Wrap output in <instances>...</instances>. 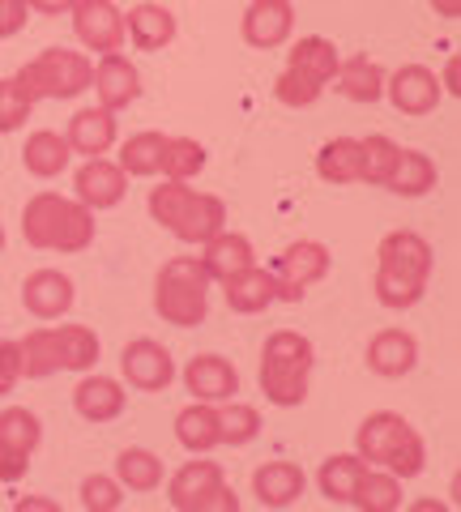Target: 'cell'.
Segmentation results:
<instances>
[{"label": "cell", "instance_id": "obj_1", "mask_svg": "<svg viewBox=\"0 0 461 512\" xmlns=\"http://www.w3.org/2000/svg\"><path fill=\"white\" fill-rule=\"evenodd\" d=\"M432 269H436V252L419 231L410 227L389 231L376 244V282H372L376 303L389 312H410L415 303H423Z\"/></svg>", "mask_w": 461, "mask_h": 512}, {"label": "cell", "instance_id": "obj_2", "mask_svg": "<svg viewBox=\"0 0 461 512\" xmlns=\"http://www.w3.org/2000/svg\"><path fill=\"white\" fill-rule=\"evenodd\" d=\"M94 214L82 201L60 197V192L43 188L22 205V239L39 252H60V256H77L94 244Z\"/></svg>", "mask_w": 461, "mask_h": 512}, {"label": "cell", "instance_id": "obj_3", "mask_svg": "<svg viewBox=\"0 0 461 512\" xmlns=\"http://www.w3.org/2000/svg\"><path fill=\"white\" fill-rule=\"evenodd\" d=\"M22 350V380H47L56 372H94L103 355V342L90 325H39L26 338H18Z\"/></svg>", "mask_w": 461, "mask_h": 512}, {"label": "cell", "instance_id": "obj_4", "mask_svg": "<svg viewBox=\"0 0 461 512\" xmlns=\"http://www.w3.org/2000/svg\"><path fill=\"white\" fill-rule=\"evenodd\" d=\"M355 457L376 470H389L393 478H419L427 466V444L415 423L397 410H376L355 427Z\"/></svg>", "mask_w": 461, "mask_h": 512}, {"label": "cell", "instance_id": "obj_5", "mask_svg": "<svg viewBox=\"0 0 461 512\" xmlns=\"http://www.w3.org/2000/svg\"><path fill=\"white\" fill-rule=\"evenodd\" d=\"M316 346L299 329H274L261 346V393L269 406L295 410L308 402Z\"/></svg>", "mask_w": 461, "mask_h": 512}, {"label": "cell", "instance_id": "obj_6", "mask_svg": "<svg viewBox=\"0 0 461 512\" xmlns=\"http://www.w3.org/2000/svg\"><path fill=\"white\" fill-rule=\"evenodd\" d=\"M150 218L163 231H171L180 244H205L218 231H227V201L214 197V192H197L188 184L163 180L158 188H150L146 201Z\"/></svg>", "mask_w": 461, "mask_h": 512}, {"label": "cell", "instance_id": "obj_7", "mask_svg": "<svg viewBox=\"0 0 461 512\" xmlns=\"http://www.w3.org/2000/svg\"><path fill=\"white\" fill-rule=\"evenodd\" d=\"M154 312L176 329H197L210 316V274L197 256H171L154 278Z\"/></svg>", "mask_w": 461, "mask_h": 512}, {"label": "cell", "instance_id": "obj_8", "mask_svg": "<svg viewBox=\"0 0 461 512\" xmlns=\"http://www.w3.org/2000/svg\"><path fill=\"white\" fill-rule=\"evenodd\" d=\"M338 47L333 39L325 35H304L291 43V52H286V69L278 73L274 82V99L282 107H312L321 94L329 90L333 73H338Z\"/></svg>", "mask_w": 461, "mask_h": 512}, {"label": "cell", "instance_id": "obj_9", "mask_svg": "<svg viewBox=\"0 0 461 512\" xmlns=\"http://www.w3.org/2000/svg\"><path fill=\"white\" fill-rule=\"evenodd\" d=\"M90 73L94 60L86 52H73V47H43L35 60H26L13 82L22 86V94L30 103L39 99H77V94L90 90Z\"/></svg>", "mask_w": 461, "mask_h": 512}, {"label": "cell", "instance_id": "obj_10", "mask_svg": "<svg viewBox=\"0 0 461 512\" xmlns=\"http://www.w3.org/2000/svg\"><path fill=\"white\" fill-rule=\"evenodd\" d=\"M329 269H333V256L321 239H295V244H286L274 269H269L278 286V303H299L308 295V286L329 278Z\"/></svg>", "mask_w": 461, "mask_h": 512}, {"label": "cell", "instance_id": "obj_11", "mask_svg": "<svg viewBox=\"0 0 461 512\" xmlns=\"http://www.w3.org/2000/svg\"><path fill=\"white\" fill-rule=\"evenodd\" d=\"M39 444H43V423L35 410L26 406L0 410V483H22Z\"/></svg>", "mask_w": 461, "mask_h": 512}, {"label": "cell", "instance_id": "obj_12", "mask_svg": "<svg viewBox=\"0 0 461 512\" xmlns=\"http://www.w3.org/2000/svg\"><path fill=\"white\" fill-rule=\"evenodd\" d=\"M120 376L137 393H163L167 384L176 380V359H171V350L163 342L133 338L120 350Z\"/></svg>", "mask_w": 461, "mask_h": 512}, {"label": "cell", "instance_id": "obj_13", "mask_svg": "<svg viewBox=\"0 0 461 512\" xmlns=\"http://www.w3.org/2000/svg\"><path fill=\"white\" fill-rule=\"evenodd\" d=\"M385 99L402 116H432L444 99V90L427 64H402V69L385 73Z\"/></svg>", "mask_w": 461, "mask_h": 512}, {"label": "cell", "instance_id": "obj_14", "mask_svg": "<svg viewBox=\"0 0 461 512\" xmlns=\"http://www.w3.org/2000/svg\"><path fill=\"white\" fill-rule=\"evenodd\" d=\"M240 35L257 52H278L295 35V5L291 0H252L240 18Z\"/></svg>", "mask_w": 461, "mask_h": 512}, {"label": "cell", "instance_id": "obj_15", "mask_svg": "<svg viewBox=\"0 0 461 512\" xmlns=\"http://www.w3.org/2000/svg\"><path fill=\"white\" fill-rule=\"evenodd\" d=\"M73 30L86 52H124V13L111 0H77L73 9Z\"/></svg>", "mask_w": 461, "mask_h": 512}, {"label": "cell", "instance_id": "obj_16", "mask_svg": "<svg viewBox=\"0 0 461 512\" xmlns=\"http://www.w3.org/2000/svg\"><path fill=\"white\" fill-rule=\"evenodd\" d=\"M124 192H129V175L111 163V158H86L73 171V201H82L90 214L116 210L124 201Z\"/></svg>", "mask_w": 461, "mask_h": 512}, {"label": "cell", "instance_id": "obj_17", "mask_svg": "<svg viewBox=\"0 0 461 512\" xmlns=\"http://www.w3.org/2000/svg\"><path fill=\"white\" fill-rule=\"evenodd\" d=\"M90 90H94V99H99V107L116 116V111L133 107L141 99V73L124 52H111V56H99V64H94Z\"/></svg>", "mask_w": 461, "mask_h": 512}, {"label": "cell", "instance_id": "obj_18", "mask_svg": "<svg viewBox=\"0 0 461 512\" xmlns=\"http://www.w3.org/2000/svg\"><path fill=\"white\" fill-rule=\"evenodd\" d=\"M180 376H184V389L193 393V402H205V406H222L240 393V372L222 355H193Z\"/></svg>", "mask_w": 461, "mask_h": 512}, {"label": "cell", "instance_id": "obj_19", "mask_svg": "<svg viewBox=\"0 0 461 512\" xmlns=\"http://www.w3.org/2000/svg\"><path fill=\"white\" fill-rule=\"evenodd\" d=\"M73 299H77V286L69 274H60V269H35V274L22 282V308L35 320L69 316Z\"/></svg>", "mask_w": 461, "mask_h": 512}, {"label": "cell", "instance_id": "obj_20", "mask_svg": "<svg viewBox=\"0 0 461 512\" xmlns=\"http://www.w3.org/2000/svg\"><path fill=\"white\" fill-rule=\"evenodd\" d=\"M201 269L210 274V282H231L235 274H244V269L257 265V248H252V239L244 231H218L214 239H205L201 244Z\"/></svg>", "mask_w": 461, "mask_h": 512}, {"label": "cell", "instance_id": "obj_21", "mask_svg": "<svg viewBox=\"0 0 461 512\" xmlns=\"http://www.w3.org/2000/svg\"><path fill=\"white\" fill-rule=\"evenodd\" d=\"M363 359H368L372 376L402 380V376L415 372V363H419V338L406 329H380L368 342V350H363Z\"/></svg>", "mask_w": 461, "mask_h": 512}, {"label": "cell", "instance_id": "obj_22", "mask_svg": "<svg viewBox=\"0 0 461 512\" xmlns=\"http://www.w3.org/2000/svg\"><path fill=\"white\" fill-rule=\"evenodd\" d=\"M124 406H129V393H124V384L111 380V376L86 372L73 384V410L82 414L86 423H116L124 414Z\"/></svg>", "mask_w": 461, "mask_h": 512}, {"label": "cell", "instance_id": "obj_23", "mask_svg": "<svg viewBox=\"0 0 461 512\" xmlns=\"http://www.w3.org/2000/svg\"><path fill=\"white\" fill-rule=\"evenodd\" d=\"M227 483L218 461H184V466L167 478V500L176 512H197L210 495Z\"/></svg>", "mask_w": 461, "mask_h": 512}, {"label": "cell", "instance_id": "obj_24", "mask_svg": "<svg viewBox=\"0 0 461 512\" xmlns=\"http://www.w3.org/2000/svg\"><path fill=\"white\" fill-rule=\"evenodd\" d=\"M65 141H69V150L82 154V158H107V150L120 141V124H116L111 111H103L99 103H94V107L73 111V120L65 128Z\"/></svg>", "mask_w": 461, "mask_h": 512}, {"label": "cell", "instance_id": "obj_25", "mask_svg": "<svg viewBox=\"0 0 461 512\" xmlns=\"http://www.w3.org/2000/svg\"><path fill=\"white\" fill-rule=\"evenodd\" d=\"M304 491H308V474L295 461H265V466L252 470V495L265 508H291L295 500H304Z\"/></svg>", "mask_w": 461, "mask_h": 512}, {"label": "cell", "instance_id": "obj_26", "mask_svg": "<svg viewBox=\"0 0 461 512\" xmlns=\"http://www.w3.org/2000/svg\"><path fill=\"white\" fill-rule=\"evenodd\" d=\"M124 39H129L137 52H163V47L176 39V13L167 5H154V0H141L124 13Z\"/></svg>", "mask_w": 461, "mask_h": 512}, {"label": "cell", "instance_id": "obj_27", "mask_svg": "<svg viewBox=\"0 0 461 512\" xmlns=\"http://www.w3.org/2000/svg\"><path fill=\"white\" fill-rule=\"evenodd\" d=\"M333 90L351 103L372 107V103L385 99V69H380L376 60H368L363 52L346 56V60H338V73H333Z\"/></svg>", "mask_w": 461, "mask_h": 512}, {"label": "cell", "instance_id": "obj_28", "mask_svg": "<svg viewBox=\"0 0 461 512\" xmlns=\"http://www.w3.org/2000/svg\"><path fill=\"white\" fill-rule=\"evenodd\" d=\"M73 163V150L65 133H56V128H35V133L26 137L22 146V167L26 175H35V180H56V175H65Z\"/></svg>", "mask_w": 461, "mask_h": 512}, {"label": "cell", "instance_id": "obj_29", "mask_svg": "<svg viewBox=\"0 0 461 512\" xmlns=\"http://www.w3.org/2000/svg\"><path fill=\"white\" fill-rule=\"evenodd\" d=\"M222 299H227L231 312L240 316H257L265 308H274L278 303V286H274V274L261 265L244 269V274H235L231 282H222Z\"/></svg>", "mask_w": 461, "mask_h": 512}, {"label": "cell", "instance_id": "obj_30", "mask_svg": "<svg viewBox=\"0 0 461 512\" xmlns=\"http://www.w3.org/2000/svg\"><path fill=\"white\" fill-rule=\"evenodd\" d=\"M440 184V167H436V158L432 154H423V150H402L397 154V167H393V175H389V192H397V197H427Z\"/></svg>", "mask_w": 461, "mask_h": 512}, {"label": "cell", "instance_id": "obj_31", "mask_svg": "<svg viewBox=\"0 0 461 512\" xmlns=\"http://www.w3.org/2000/svg\"><path fill=\"white\" fill-rule=\"evenodd\" d=\"M176 440H180L193 457H205L210 448H218V444H222V436H218V406L188 402V406L176 414Z\"/></svg>", "mask_w": 461, "mask_h": 512}, {"label": "cell", "instance_id": "obj_32", "mask_svg": "<svg viewBox=\"0 0 461 512\" xmlns=\"http://www.w3.org/2000/svg\"><path fill=\"white\" fill-rule=\"evenodd\" d=\"M111 478H116L124 491H137V495L158 491L163 487V457L150 453V448H120L116 474Z\"/></svg>", "mask_w": 461, "mask_h": 512}, {"label": "cell", "instance_id": "obj_33", "mask_svg": "<svg viewBox=\"0 0 461 512\" xmlns=\"http://www.w3.org/2000/svg\"><path fill=\"white\" fill-rule=\"evenodd\" d=\"M363 470H368V461H359L355 453H333L321 461V470H316V487H321V495L333 504H351Z\"/></svg>", "mask_w": 461, "mask_h": 512}, {"label": "cell", "instance_id": "obj_34", "mask_svg": "<svg viewBox=\"0 0 461 512\" xmlns=\"http://www.w3.org/2000/svg\"><path fill=\"white\" fill-rule=\"evenodd\" d=\"M163 146L167 137L154 133V128H146V133H133L120 141V154H116V167L124 175H158V167H163Z\"/></svg>", "mask_w": 461, "mask_h": 512}, {"label": "cell", "instance_id": "obj_35", "mask_svg": "<svg viewBox=\"0 0 461 512\" xmlns=\"http://www.w3.org/2000/svg\"><path fill=\"white\" fill-rule=\"evenodd\" d=\"M316 175L325 184H359V137H333L316 150Z\"/></svg>", "mask_w": 461, "mask_h": 512}, {"label": "cell", "instance_id": "obj_36", "mask_svg": "<svg viewBox=\"0 0 461 512\" xmlns=\"http://www.w3.org/2000/svg\"><path fill=\"white\" fill-rule=\"evenodd\" d=\"M351 504L359 512H397L402 508V478H393L389 470H363L359 487L351 495Z\"/></svg>", "mask_w": 461, "mask_h": 512}, {"label": "cell", "instance_id": "obj_37", "mask_svg": "<svg viewBox=\"0 0 461 512\" xmlns=\"http://www.w3.org/2000/svg\"><path fill=\"white\" fill-rule=\"evenodd\" d=\"M397 154H402V146H397L393 137H385V133L359 137V184L385 188L393 167H397Z\"/></svg>", "mask_w": 461, "mask_h": 512}, {"label": "cell", "instance_id": "obj_38", "mask_svg": "<svg viewBox=\"0 0 461 512\" xmlns=\"http://www.w3.org/2000/svg\"><path fill=\"white\" fill-rule=\"evenodd\" d=\"M205 146L197 137H167V146H163V167H158V175L163 180H176V184H188L193 175L205 171Z\"/></svg>", "mask_w": 461, "mask_h": 512}, {"label": "cell", "instance_id": "obj_39", "mask_svg": "<svg viewBox=\"0 0 461 512\" xmlns=\"http://www.w3.org/2000/svg\"><path fill=\"white\" fill-rule=\"evenodd\" d=\"M218 436L222 444H231V448H244L261 436V414L257 406H248V402H222L218 406Z\"/></svg>", "mask_w": 461, "mask_h": 512}, {"label": "cell", "instance_id": "obj_40", "mask_svg": "<svg viewBox=\"0 0 461 512\" xmlns=\"http://www.w3.org/2000/svg\"><path fill=\"white\" fill-rule=\"evenodd\" d=\"M124 487L111 474H86L82 478V508L86 512H120Z\"/></svg>", "mask_w": 461, "mask_h": 512}, {"label": "cell", "instance_id": "obj_41", "mask_svg": "<svg viewBox=\"0 0 461 512\" xmlns=\"http://www.w3.org/2000/svg\"><path fill=\"white\" fill-rule=\"evenodd\" d=\"M30 111H35V103L22 94V86L13 82V77H0V137L18 133V128L30 120Z\"/></svg>", "mask_w": 461, "mask_h": 512}, {"label": "cell", "instance_id": "obj_42", "mask_svg": "<svg viewBox=\"0 0 461 512\" xmlns=\"http://www.w3.org/2000/svg\"><path fill=\"white\" fill-rule=\"evenodd\" d=\"M18 384H22V350L18 338H5L0 342V397H9Z\"/></svg>", "mask_w": 461, "mask_h": 512}, {"label": "cell", "instance_id": "obj_43", "mask_svg": "<svg viewBox=\"0 0 461 512\" xmlns=\"http://www.w3.org/2000/svg\"><path fill=\"white\" fill-rule=\"evenodd\" d=\"M30 22V9H26V0H0V39H13V35H22Z\"/></svg>", "mask_w": 461, "mask_h": 512}, {"label": "cell", "instance_id": "obj_44", "mask_svg": "<svg viewBox=\"0 0 461 512\" xmlns=\"http://www.w3.org/2000/svg\"><path fill=\"white\" fill-rule=\"evenodd\" d=\"M197 512H240V495H235V487H227V483H222L214 495H210V500H205Z\"/></svg>", "mask_w": 461, "mask_h": 512}, {"label": "cell", "instance_id": "obj_45", "mask_svg": "<svg viewBox=\"0 0 461 512\" xmlns=\"http://www.w3.org/2000/svg\"><path fill=\"white\" fill-rule=\"evenodd\" d=\"M436 82H440L444 94H453V99H457V94H461V60H457V56L444 60V73L436 77Z\"/></svg>", "mask_w": 461, "mask_h": 512}, {"label": "cell", "instance_id": "obj_46", "mask_svg": "<svg viewBox=\"0 0 461 512\" xmlns=\"http://www.w3.org/2000/svg\"><path fill=\"white\" fill-rule=\"evenodd\" d=\"M30 13H43V18H60V13H73L77 0H26Z\"/></svg>", "mask_w": 461, "mask_h": 512}, {"label": "cell", "instance_id": "obj_47", "mask_svg": "<svg viewBox=\"0 0 461 512\" xmlns=\"http://www.w3.org/2000/svg\"><path fill=\"white\" fill-rule=\"evenodd\" d=\"M13 512H65V508H60L52 495H22V500L13 504Z\"/></svg>", "mask_w": 461, "mask_h": 512}, {"label": "cell", "instance_id": "obj_48", "mask_svg": "<svg viewBox=\"0 0 461 512\" xmlns=\"http://www.w3.org/2000/svg\"><path fill=\"white\" fill-rule=\"evenodd\" d=\"M427 5H432L436 18H444V22H457L461 18V0H427Z\"/></svg>", "mask_w": 461, "mask_h": 512}, {"label": "cell", "instance_id": "obj_49", "mask_svg": "<svg viewBox=\"0 0 461 512\" xmlns=\"http://www.w3.org/2000/svg\"><path fill=\"white\" fill-rule=\"evenodd\" d=\"M406 512H453L444 500H436V495H423V500H410V508Z\"/></svg>", "mask_w": 461, "mask_h": 512}, {"label": "cell", "instance_id": "obj_50", "mask_svg": "<svg viewBox=\"0 0 461 512\" xmlns=\"http://www.w3.org/2000/svg\"><path fill=\"white\" fill-rule=\"evenodd\" d=\"M0 252H5V227H0Z\"/></svg>", "mask_w": 461, "mask_h": 512}]
</instances>
